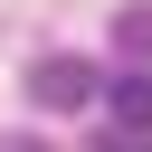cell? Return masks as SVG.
<instances>
[{
    "label": "cell",
    "mask_w": 152,
    "mask_h": 152,
    "mask_svg": "<svg viewBox=\"0 0 152 152\" xmlns=\"http://www.w3.org/2000/svg\"><path fill=\"white\" fill-rule=\"evenodd\" d=\"M86 152H142V133H104V142H86Z\"/></svg>",
    "instance_id": "277c9868"
},
{
    "label": "cell",
    "mask_w": 152,
    "mask_h": 152,
    "mask_svg": "<svg viewBox=\"0 0 152 152\" xmlns=\"http://www.w3.org/2000/svg\"><path fill=\"white\" fill-rule=\"evenodd\" d=\"M114 124H124V133H152V66L114 76Z\"/></svg>",
    "instance_id": "7a4b0ae2"
},
{
    "label": "cell",
    "mask_w": 152,
    "mask_h": 152,
    "mask_svg": "<svg viewBox=\"0 0 152 152\" xmlns=\"http://www.w3.org/2000/svg\"><path fill=\"white\" fill-rule=\"evenodd\" d=\"M114 48H124L133 66H152V0H133V10L114 19Z\"/></svg>",
    "instance_id": "3957f363"
},
{
    "label": "cell",
    "mask_w": 152,
    "mask_h": 152,
    "mask_svg": "<svg viewBox=\"0 0 152 152\" xmlns=\"http://www.w3.org/2000/svg\"><path fill=\"white\" fill-rule=\"evenodd\" d=\"M95 86H104V76H95L86 57H38V66H28V104H48V114L95 104Z\"/></svg>",
    "instance_id": "6da1fadb"
}]
</instances>
